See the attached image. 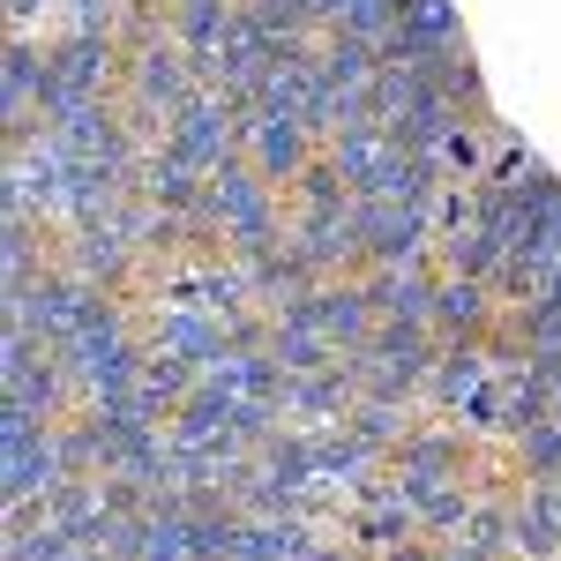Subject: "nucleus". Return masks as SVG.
I'll return each instance as SVG.
<instances>
[{"mask_svg": "<svg viewBox=\"0 0 561 561\" xmlns=\"http://www.w3.org/2000/svg\"><path fill=\"white\" fill-rule=\"evenodd\" d=\"M203 68H195V53L187 45H165V38H150V45H135L128 53V113H135V128H150V121H173V113H187L195 98H203Z\"/></svg>", "mask_w": 561, "mask_h": 561, "instance_id": "nucleus-1", "label": "nucleus"}, {"mask_svg": "<svg viewBox=\"0 0 561 561\" xmlns=\"http://www.w3.org/2000/svg\"><path fill=\"white\" fill-rule=\"evenodd\" d=\"M359 232H367V270H397V262H427L434 255V225L427 203H375V195H352Z\"/></svg>", "mask_w": 561, "mask_h": 561, "instance_id": "nucleus-2", "label": "nucleus"}, {"mask_svg": "<svg viewBox=\"0 0 561 561\" xmlns=\"http://www.w3.org/2000/svg\"><path fill=\"white\" fill-rule=\"evenodd\" d=\"M262 180H277V187H293V180L314 165V128L293 121V113H255L248 121V150H240Z\"/></svg>", "mask_w": 561, "mask_h": 561, "instance_id": "nucleus-3", "label": "nucleus"}, {"mask_svg": "<svg viewBox=\"0 0 561 561\" xmlns=\"http://www.w3.org/2000/svg\"><path fill=\"white\" fill-rule=\"evenodd\" d=\"M494 314H502V300H494L486 277L442 270V285H434V337H442V345H457V337H486Z\"/></svg>", "mask_w": 561, "mask_h": 561, "instance_id": "nucleus-4", "label": "nucleus"}, {"mask_svg": "<svg viewBox=\"0 0 561 561\" xmlns=\"http://www.w3.org/2000/svg\"><path fill=\"white\" fill-rule=\"evenodd\" d=\"M352 531H359V547H375V554H397V547H412L427 524H420V510H412V494H404V486H382V494L359 510V524H352Z\"/></svg>", "mask_w": 561, "mask_h": 561, "instance_id": "nucleus-5", "label": "nucleus"}, {"mask_svg": "<svg viewBox=\"0 0 561 561\" xmlns=\"http://www.w3.org/2000/svg\"><path fill=\"white\" fill-rule=\"evenodd\" d=\"M375 76H382V45L375 38H352V31L322 38V83L330 90H367Z\"/></svg>", "mask_w": 561, "mask_h": 561, "instance_id": "nucleus-6", "label": "nucleus"}, {"mask_svg": "<svg viewBox=\"0 0 561 561\" xmlns=\"http://www.w3.org/2000/svg\"><path fill=\"white\" fill-rule=\"evenodd\" d=\"M397 465L412 479H457L465 472V442H449V434H404L397 442Z\"/></svg>", "mask_w": 561, "mask_h": 561, "instance_id": "nucleus-7", "label": "nucleus"}, {"mask_svg": "<svg viewBox=\"0 0 561 561\" xmlns=\"http://www.w3.org/2000/svg\"><path fill=\"white\" fill-rule=\"evenodd\" d=\"M531 180H539V158L524 150L517 135L494 128V158H486V180H479V187H494V195H524Z\"/></svg>", "mask_w": 561, "mask_h": 561, "instance_id": "nucleus-8", "label": "nucleus"}, {"mask_svg": "<svg viewBox=\"0 0 561 561\" xmlns=\"http://www.w3.org/2000/svg\"><path fill=\"white\" fill-rule=\"evenodd\" d=\"M293 195H300V217H314V210H345V203H352V187H345V173H337V158H314V165L293 180Z\"/></svg>", "mask_w": 561, "mask_h": 561, "instance_id": "nucleus-9", "label": "nucleus"}, {"mask_svg": "<svg viewBox=\"0 0 561 561\" xmlns=\"http://www.w3.org/2000/svg\"><path fill=\"white\" fill-rule=\"evenodd\" d=\"M53 8H60V0H8V23H15V31H31V23L53 15Z\"/></svg>", "mask_w": 561, "mask_h": 561, "instance_id": "nucleus-10", "label": "nucleus"}]
</instances>
